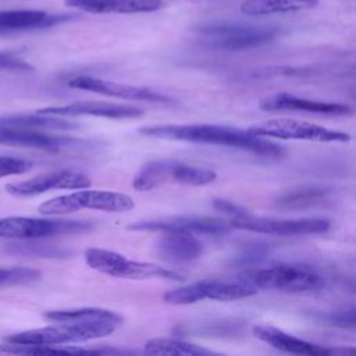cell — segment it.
<instances>
[{
    "instance_id": "16",
    "label": "cell",
    "mask_w": 356,
    "mask_h": 356,
    "mask_svg": "<svg viewBox=\"0 0 356 356\" xmlns=\"http://www.w3.org/2000/svg\"><path fill=\"white\" fill-rule=\"evenodd\" d=\"M0 143L40 149L47 152H60L63 149L81 146L85 142L75 138L56 136L35 129L0 125Z\"/></svg>"
},
{
    "instance_id": "27",
    "label": "cell",
    "mask_w": 356,
    "mask_h": 356,
    "mask_svg": "<svg viewBox=\"0 0 356 356\" xmlns=\"http://www.w3.org/2000/svg\"><path fill=\"white\" fill-rule=\"evenodd\" d=\"M171 160H154L145 164L132 181V186L136 191H150L165 182H168L170 163Z\"/></svg>"
},
{
    "instance_id": "1",
    "label": "cell",
    "mask_w": 356,
    "mask_h": 356,
    "mask_svg": "<svg viewBox=\"0 0 356 356\" xmlns=\"http://www.w3.org/2000/svg\"><path fill=\"white\" fill-rule=\"evenodd\" d=\"M139 134L157 139L227 146L250 152L263 157L275 159L284 154V147L273 140H268V138L266 139L264 136L256 135L250 129H241L225 125H153L140 128Z\"/></svg>"
},
{
    "instance_id": "8",
    "label": "cell",
    "mask_w": 356,
    "mask_h": 356,
    "mask_svg": "<svg viewBox=\"0 0 356 356\" xmlns=\"http://www.w3.org/2000/svg\"><path fill=\"white\" fill-rule=\"evenodd\" d=\"M92 221L85 220H50L33 217H1L0 238L8 239H40L56 235L78 234L90 231Z\"/></svg>"
},
{
    "instance_id": "34",
    "label": "cell",
    "mask_w": 356,
    "mask_h": 356,
    "mask_svg": "<svg viewBox=\"0 0 356 356\" xmlns=\"http://www.w3.org/2000/svg\"><path fill=\"white\" fill-rule=\"evenodd\" d=\"M213 207L217 211L228 216L229 220L241 218V217H245V216L249 214V211L245 207H242L238 203H234L231 200H227V199H214L213 200Z\"/></svg>"
},
{
    "instance_id": "22",
    "label": "cell",
    "mask_w": 356,
    "mask_h": 356,
    "mask_svg": "<svg viewBox=\"0 0 356 356\" xmlns=\"http://www.w3.org/2000/svg\"><path fill=\"white\" fill-rule=\"evenodd\" d=\"M318 3V0H246L241 6V11L246 15L260 17L310 10L317 7Z\"/></svg>"
},
{
    "instance_id": "10",
    "label": "cell",
    "mask_w": 356,
    "mask_h": 356,
    "mask_svg": "<svg viewBox=\"0 0 356 356\" xmlns=\"http://www.w3.org/2000/svg\"><path fill=\"white\" fill-rule=\"evenodd\" d=\"M249 129L256 135H260L264 138H278V139L313 140V142H348L350 139L349 134L343 131H337V129L316 125L312 122L296 121L289 118L268 120Z\"/></svg>"
},
{
    "instance_id": "11",
    "label": "cell",
    "mask_w": 356,
    "mask_h": 356,
    "mask_svg": "<svg viewBox=\"0 0 356 356\" xmlns=\"http://www.w3.org/2000/svg\"><path fill=\"white\" fill-rule=\"evenodd\" d=\"M131 231H186L207 236H221L232 229L229 221L206 216H178L159 220L136 221L127 227Z\"/></svg>"
},
{
    "instance_id": "5",
    "label": "cell",
    "mask_w": 356,
    "mask_h": 356,
    "mask_svg": "<svg viewBox=\"0 0 356 356\" xmlns=\"http://www.w3.org/2000/svg\"><path fill=\"white\" fill-rule=\"evenodd\" d=\"M135 207L131 196L120 192L82 189L68 195H61L43 202L38 210L43 216H61L82 209L102 210L108 213H124Z\"/></svg>"
},
{
    "instance_id": "30",
    "label": "cell",
    "mask_w": 356,
    "mask_h": 356,
    "mask_svg": "<svg viewBox=\"0 0 356 356\" xmlns=\"http://www.w3.org/2000/svg\"><path fill=\"white\" fill-rule=\"evenodd\" d=\"M14 254H28V256H38V257H65L70 254L68 250L58 249L54 246H46L43 243H10L6 249Z\"/></svg>"
},
{
    "instance_id": "12",
    "label": "cell",
    "mask_w": 356,
    "mask_h": 356,
    "mask_svg": "<svg viewBox=\"0 0 356 356\" xmlns=\"http://www.w3.org/2000/svg\"><path fill=\"white\" fill-rule=\"evenodd\" d=\"M90 185L92 181L86 174L72 170H60L38 175L26 181L7 184L6 191L13 196L29 197L53 189H85Z\"/></svg>"
},
{
    "instance_id": "13",
    "label": "cell",
    "mask_w": 356,
    "mask_h": 356,
    "mask_svg": "<svg viewBox=\"0 0 356 356\" xmlns=\"http://www.w3.org/2000/svg\"><path fill=\"white\" fill-rule=\"evenodd\" d=\"M70 88L93 92L97 95L108 96V97H118L127 100H142V102H154V103H171V99L160 92H156L149 88L134 86L127 83L111 82L102 78L79 75L68 81Z\"/></svg>"
},
{
    "instance_id": "4",
    "label": "cell",
    "mask_w": 356,
    "mask_h": 356,
    "mask_svg": "<svg viewBox=\"0 0 356 356\" xmlns=\"http://www.w3.org/2000/svg\"><path fill=\"white\" fill-rule=\"evenodd\" d=\"M243 280L257 289H273L281 292H316L325 286L324 277L314 268L303 264H273L250 268L241 274Z\"/></svg>"
},
{
    "instance_id": "19",
    "label": "cell",
    "mask_w": 356,
    "mask_h": 356,
    "mask_svg": "<svg viewBox=\"0 0 356 356\" xmlns=\"http://www.w3.org/2000/svg\"><path fill=\"white\" fill-rule=\"evenodd\" d=\"M157 252L167 261L185 263L197 259L203 245L192 232L164 231L157 242Z\"/></svg>"
},
{
    "instance_id": "7",
    "label": "cell",
    "mask_w": 356,
    "mask_h": 356,
    "mask_svg": "<svg viewBox=\"0 0 356 356\" xmlns=\"http://www.w3.org/2000/svg\"><path fill=\"white\" fill-rule=\"evenodd\" d=\"M257 291L259 289L256 286L243 280L241 275L227 280L210 278L200 280L186 286L168 291L164 295V302L175 306L192 305L203 299L228 302L249 298L257 293Z\"/></svg>"
},
{
    "instance_id": "23",
    "label": "cell",
    "mask_w": 356,
    "mask_h": 356,
    "mask_svg": "<svg viewBox=\"0 0 356 356\" xmlns=\"http://www.w3.org/2000/svg\"><path fill=\"white\" fill-rule=\"evenodd\" d=\"M0 125L26 128V129H76L79 125L67 120H61L57 115L44 114H18L0 117Z\"/></svg>"
},
{
    "instance_id": "2",
    "label": "cell",
    "mask_w": 356,
    "mask_h": 356,
    "mask_svg": "<svg viewBox=\"0 0 356 356\" xmlns=\"http://www.w3.org/2000/svg\"><path fill=\"white\" fill-rule=\"evenodd\" d=\"M120 323L107 318L56 321L53 325L26 330L7 335L4 341L15 343L68 345L104 338L113 334Z\"/></svg>"
},
{
    "instance_id": "20",
    "label": "cell",
    "mask_w": 356,
    "mask_h": 356,
    "mask_svg": "<svg viewBox=\"0 0 356 356\" xmlns=\"http://www.w3.org/2000/svg\"><path fill=\"white\" fill-rule=\"evenodd\" d=\"M65 4L92 14H136L160 10L163 0H65Z\"/></svg>"
},
{
    "instance_id": "15",
    "label": "cell",
    "mask_w": 356,
    "mask_h": 356,
    "mask_svg": "<svg viewBox=\"0 0 356 356\" xmlns=\"http://www.w3.org/2000/svg\"><path fill=\"white\" fill-rule=\"evenodd\" d=\"M39 114L44 115H57V117H103L113 120H125V118H138L143 113L138 107L106 103V102H75L65 106H51L38 110Z\"/></svg>"
},
{
    "instance_id": "3",
    "label": "cell",
    "mask_w": 356,
    "mask_h": 356,
    "mask_svg": "<svg viewBox=\"0 0 356 356\" xmlns=\"http://www.w3.org/2000/svg\"><path fill=\"white\" fill-rule=\"evenodd\" d=\"M207 46L218 50L239 51L266 46L274 42L281 29L274 25L245 22H209L193 29Z\"/></svg>"
},
{
    "instance_id": "17",
    "label": "cell",
    "mask_w": 356,
    "mask_h": 356,
    "mask_svg": "<svg viewBox=\"0 0 356 356\" xmlns=\"http://www.w3.org/2000/svg\"><path fill=\"white\" fill-rule=\"evenodd\" d=\"M252 332L257 339L285 353L305 355V356H323V355H331L334 352V349L298 338L273 325L257 324V325H253Z\"/></svg>"
},
{
    "instance_id": "6",
    "label": "cell",
    "mask_w": 356,
    "mask_h": 356,
    "mask_svg": "<svg viewBox=\"0 0 356 356\" xmlns=\"http://www.w3.org/2000/svg\"><path fill=\"white\" fill-rule=\"evenodd\" d=\"M85 261L90 268L115 278H124V280L165 278V280H174V281L185 280L178 273L172 270H167L159 264L131 260L121 253L107 250V249H100V248L86 249Z\"/></svg>"
},
{
    "instance_id": "28",
    "label": "cell",
    "mask_w": 356,
    "mask_h": 356,
    "mask_svg": "<svg viewBox=\"0 0 356 356\" xmlns=\"http://www.w3.org/2000/svg\"><path fill=\"white\" fill-rule=\"evenodd\" d=\"M43 317L51 323L56 321H78V320H93V318H107L121 323L122 318L120 314L99 309V307H82V309H71V310H49L43 314Z\"/></svg>"
},
{
    "instance_id": "31",
    "label": "cell",
    "mask_w": 356,
    "mask_h": 356,
    "mask_svg": "<svg viewBox=\"0 0 356 356\" xmlns=\"http://www.w3.org/2000/svg\"><path fill=\"white\" fill-rule=\"evenodd\" d=\"M32 163L19 159V157H10V156H0V178L7 175H18L29 171Z\"/></svg>"
},
{
    "instance_id": "25",
    "label": "cell",
    "mask_w": 356,
    "mask_h": 356,
    "mask_svg": "<svg viewBox=\"0 0 356 356\" xmlns=\"http://www.w3.org/2000/svg\"><path fill=\"white\" fill-rule=\"evenodd\" d=\"M0 353L8 355H78V353H95L96 349H83L71 345H42V343H0Z\"/></svg>"
},
{
    "instance_id": "24",
    "label": "cell",
    "mask_w": 356,
    "mask_h": 356,
    "mask_svg": "<svg viewBox=\"0 0 356 356\" xmlns=\"http://www.w3.org/2000/svg\"><path fill=\"white\" fill-rule=\"evenodd\" d=\"M145 353L147 355H178V356H200L213 355L214 352L177 338H152L145 342Z\"/></svg>"
},
{
    "instance_id": "18",
    "label": "cell",
    "mask_w": 356,
    "mask_h": 356,
    "mask_svg": "<svg viewBox=\"0 0 356 356\" xmlns=\"http://www.w3.org/2000/svg\"><path fill=\"white\" fill-rule=\"evenodd\" d=\"M70 19L72 15L49 14L42 10H1L0 35L50 28Z\"/></svg>"
},
{
    "instance_id": "32",
    "label": "cell",
    "mask_w": 356,
    "mask_h": 356,
    "mask_svg": "<svg viewBox=\"0 0 356 356\" xmlns=\"http://www.w3.org/2000/svg\"><path fill=\"white\" fill-rule=\"evenodd\" d=\"M324 318L328 323H331L332 325L356 330V307H349V309L331 312V313L325 314Z\"/></svg>"
},
{
    "instance_id": "29",
    "label": "cell",
    "mask_w": 356,
    "mask_h": 356,
    "mask_svg": "<svg viewBox=\"0 0 356 356\" xmlns=\"http://www.w3.org/2000/svg\"><path fill=\"white\" fill-rule=\"evenodd\" d=\"M40 278V271L28 267H0V288L25 285Z\"/></svg>"
},
{
    "instance_id": "33",
    "label": "cell",
    "mask_w": 356,
    "mask_h": 356,
    "mask_svg": "<svg viewBox=\"0 0 356 356\" xmlns=\"http://www.w3.org/2000/svg\"><path fill=\"white\" fill-rule=\"evenodd\" d=\"M0 70L15 71V72H28L33 71V67L8 51H0Z\"/></svg>"
},
{
    "instance_id": "26",
    "label": "cell",
    "mask_w": 356,
    "mask_h": 356,
    "mask_svg": "<svg viewBox=\"0 0 356 356\" xmlns=\"http://www.w3.org/2000/svg\"><path fill=\"white\" fill-rule=\"evenodd\" d=\"M216 178H217V174L210 168L191 165L186 163L171 160L168 182H177V184H184L191 186H203L214 182Z\"/></svg>"
},
{
    "instance_id": "21",
    "label": "cell",
    "mask_w": 356,
    "mask_h": 356,
    "mask_svg": "<svg viewBox=\"0 0 356 356\" xmlns=\"http://www.w3.org/2000/svg\"><path fill=\"white\" fill-rule=\"evenodd\" d=\"M332 189L321 185H306L289 189L274 199V206L282 210H305L328 202Z\"/></svg>"
},
{
    "instance_id": "14",
    "label": "cell",
    "mask_w": 356,
    "mask_h": 356,
    "mask_svg": "<svg viewBox=\"0 0 356 356\" xmlns=\"http://www.w3.org/2000/svg\"><path fill=\"white\" fill-rule=\"evenodd\" d=\"M260 108L264 111H303L318 115H349L353 113V107L345 103L314 100L286 92L263 99Z\"/></svg>"
},
{
    "instance_id": "9",
    "label": "cell",
    "mask_w": 356,
    "mask_h": 356,
    "mask_svg": "<svg viewBox=\"0 0 356 356\" xmlns=\"http://www.w3.org/2000/svg\"><path fill=\"white\" fill-rule=\"evenodd\" d=\"M229 224L235 229L252 231L268 235L296 236L323 234L331 228V221L325 217H302V218H273L257 217L250 213L241 218L229 220Z\"/></svg>"
}]
</instances>
